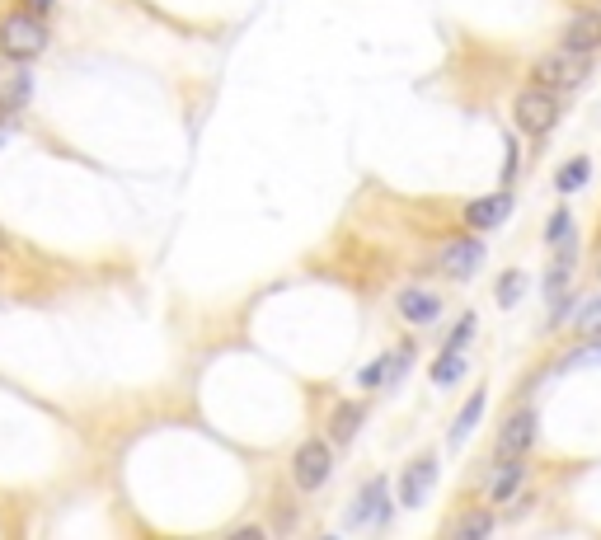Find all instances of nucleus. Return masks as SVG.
Listing matches in <instances>:
<instances>
[{"label":"nucleus","mask_w":601,"mask_h":540,"mask_svg":"<svg viewBox=\"0 0 601 540\" xmlns=\"http://www.w3.org/2000/svg\"><path fill=\"white\" fill-rule=\"evenodd\" d=\"M47 52V24L33 10H15V15L0 19V57L15 66H29Z\"/></svg>","instance_id":"1"},{"label":"nucleus","mask_w":601,"mask_h":540,"mask_svg":"<svg viewBox=\"0 0 601 540\" xmlns=\"http://www.w3.org/2000/svg\"><path fill=\"white\" fill-rule=\"evenodd\" d=\"M587 71H592V57L587 52H573V47H559V52H550V57H540L536 62V71H531V80L536 85H545L550 94H569V90H578L587 80Z\"/></svg>","instance_id":"2"},{"label":"nucleus","mask_w":601,"mask_h":540,"mask_svg":"<svg viewBox=\"0 0 601 540\" xmlns=\"http://www.w3.org/2000/svg\"><path fill=\"white\" fill-rule=\"evenodd\" d=\"M512 113H517V127H522L526 137H550L559 123V94H550L545 85H531V90L517 94V104H512Z\"/></svg>","instance_id":"3"},{"label":"nucleus","mask_w":601,"mask_h":540,"mask_svg":"<svg viewBox=\"0 0 601 540\" xmlns=\"http://www.w3.org/2000/svg\"><path fill=\"white\" fill-rule=\"evenodd\" d=\"M329 470H334V451H329V442H301L292 456V479H296V489L301 494H315L324 479H329Z\"/></svg>","instance_id":"4"},{"label":"nucleus","mask_w":601,"mask_h":540,"mask_svg":"<svg viewBox=\"0 0 601 540\" xmlns=\"http://www.w3.org/2000/svg\"><path fill=\"white\" fill-rule=\"evenodd\" d=\"M536 447V409H517V414L503 418V428L494 437V456H508V461H526Z\"/></svg>","instance_id":"5"},{"label":"nucleus","mask_w":601,"mask_h":540,"mask_svg":"<svg viewBox=\"0 0 601 540\" xmlns=\"http://www.w3.org/2000/svg\"><path fill=\"white\" fill-rule=\"evenodd\" d=\"M479 259H484V245H479V240H470V235H461V240H451V245L437 254V268H442L447 278L465 282L479 268Z\"/></svg>","instance_id":"6"},{"label":"nucleus","mask_w":601,"mask_h":540,"mask_svg":"<svg viewBox=\"0 0 601 540\" xmlns=\"http://www.w3.org/2000/svg\"><path fill=\"white\" fill-rule=\"evenodd\" d=\"M559 47H573V52H587V57H592L601 47V10H592V5H587V10H573Z\"/></svg>","instance_id":"7"},{"label":"nucleus","mask_w":601,"mask_h":540,"mask_svg":"<svg viewBox=\"0 0 601 540\" xmlns=\"http://www.w3.org/2000/svg\"><path fill=\"white\" fill-rule=\"evenodd\" d=\"M432 484H437V461H432V456H418V461L404 470V479H400V503H404V508H418V503L428 498Z\"/></svg>","instance_id":"8"},{"label":"nucleus","mask_w":601,"mask_h":540,"mask_svg":"<svg viewBox=\"0 0 601 540\" xmlns=\"http://www.w3.org/2000/svg\"><path fill=\"white\" fill-rule=\"evenodd\" d=\"M442 315V296L428 292V287H409L400 292V320L404 324H432Z\"/></svg>","instance_id":"9"},{"label":"nucleus","mask_w":601,"mask_h":540,"mask_svg":"<svg viewBox=\"0 0 601 540\" xmlns=\"http://www.w3.org/2000/svg\"><path fill=\"white\" fill-rule=\"evenodd\" d=\"M508 207H512L508 193H489V198L465 202V221H470V231H494L498 221L508 216Z\"/></svg>","instance_id":"10"},{"label":"nucleus","mask_w":601,"mask_h":540,"mask_svg":"<svg viewBox=\"0 0 601 540\" xmlns=\"http://www.w3.org/2000/svg\"><path fill=\"white\" fill-rule=\"evenodd\" d=\"M522 475H526V465H522V461H508V456H498V465L489 470V479H484V494L494 498V503H508V498L517 494Z\"/></svg>","instance_id":"11"},{"label":"nucleus","mask_w":601,"mask_h":540,"mask_svg":"<svg viewBox=\"0 0 601 540\" xmlns=\"http://www.w3.org/2000/svg\"><path fill=\"white\" fill-rule=\"evenodd\" d=\"M357 526H386V479H371L362 489V508L353 512Z\"/></svg>","instance_id":"12"},{"label":"nucleus","mask_w":601,"mask_h":540,"mask_svg":"<svg viewBox=\"0 0 601 540\" xmlns=\"http://www.w3.org/2000/svg\"><path fill=\"white\" fill-rule=\"evenodd\" d=\"M362 418H367V409H362L357 400H343L339 409H334V418H329V432H334V442H339V447L357 437V428H362Z\"/></svg>","instance_id":"13"},{"label":"nucleus","mask_w":601,"mask_h":540,"mask_svg":"<svg viewBox=\"0 0 601 540\" xmlns=\"http://www.w3.org/2000/svg\"><path fill=\"white\" fill-rule=\"evenodd\" d=\"M489 531H494V512L489 508H470L451 522V536L456 540H479V536H489Z\"/></svg>","instance_id":"14"},{"label":"nucleus","mask_w":601,"mask_h":540,"mask_svg":"<svg viewBox=\"0 0 601 540\" xmlns=\"http://www.w3.org/2000/svg\"><path fill=\"white\" fill-rule=\"evenodd\" d=\"M479 414H484V390H475V395H470V400L461 404V414H456V423H451V447H461L465 437L475 432Z\"/></svg>","instance_id":"15"},{"label":"nucleus","mask_w":601,"mask_h":540,"mask_svg":"<svg viewBox=\"0 0 601 540\" xmlns=\"http://www.w3.org/2000/svg\"><path fill=\"white\" fill-rule=\"evenodd\" d=\"M33 99V80H29V71H19V76H10L5 85H0V108H24Z\"/></svg>","instance_id":"16"},{"label":"nucleus","mask_w":601,"mask_h":540,"mask_svg":"<svg viewBox=\"0 0 601 540\" xmlns=\"http://www.w3.org/2000/svg\"><path fill=\"white\" fill-rule=\"evenodd\" d=\"M587 174H592V160H587V155L569 160V170H559V193H578V188L587 184Z\"/></svg>","instance_id":"17"},{"label":"nucleus","mask_w":601,"mask_h":540,"mask_svg":"<svg viewBox=\"0 0 601 540\" xmlns=\"http://www.w3.org/2000/svg\"><path fill=\"white\" fill-rule=\"evenodd\" d=\"M578 334L583 339H601V296H592L583 306V315H578Z\"/></svg>","instance_id":"18"},{"label":"nucleus","mask_w":601,"mask_h":540,"mask_svg":"<svg viewBox=\"0 0 601 540\" xmlns=\"http://www.w3.org/2000/svg\"><path fill=\"white\" fill-rule=\"evenodd\" d=\"M461 371H465L461 353H447V357H437V362H432V381H437V386H447V381H456Z\"/></svg>","instance_id":"19"},{"label":"nucleus","mask_w":601,"mask_h":540,"mask_svg":"<svg viewBox=\"0 0 601 540\" xmlns=\"http://www.w3.org/2000/svg\"><path fill=\"white\" fill-rule=\"evenodd\" d=\"M526 278L512 268V273H503V282H498V306H517V296H522Z\"/></svg>","instance_id":"20"},{"label":"nucleus","mask_w":601,"mask_h":540,"mask_svg":"<svg viewBox=\"0 0 601 540\" xmlns=\"http://www.w3.org/2000/svg\"><path fill=\"white\" fill-rule=\"evenodd\" d=\"M569 207H559L555 216H550V226H545V240H550V245H564V235H569Z\"/></svg>","instance_id":"21"},{"label":"nucleus","mask_w":601,"mask_h":540,"mask_svg":"<svg viewBox=\"0 0 601 540\" xmlns=\"http://www.w3.org/2000/svg\"><path fill=\"white\" fill-rule=\"evenodd\" d=\"M470 334H475V315H465V320H461V329H456V334L447 339V353H461Z\"/></svg>","instance_id":"22"},{"label":"nucleus","mask_w":601,"mask_h":540,"mask_svg":"<svg viewBox=\"0 0 601 540\" xmlns=\"http://www.w3.org/2000/svg\"><path fill=\"white\" fill-rule=\"evenodd\" d=\"M583 362H601V339L587 343V348H578L573 357H564V367H583Z\"/></svg>","instance_id":"23"},{"label":"nucleus","mask_w":601,"mask_h":540,"mask_svg":"<svg viewBox=\"0 0 601 540\" xmlns=\"http://www.w3.org/2000/svg\"><path fill=\"white\" fill-rule=\"evenodd\" d=\"M52 5H57V0H24V10H33V15H47Z\"/></svg>","instance_id":"24"},{"label":"nucleus","mask_w":601,"mask_h":540,"mask_svg":"<svg viewBox=\"0 0 601 540\" xmlns=\"http://www.w3.org/2000/svg\"><path fill=\"white\" fill-rule=\"evenodd\" d=\"M0 249H5V231H0Z\"/></svg>","instance_id":"25"},{"label":"nucleus","mask_w":601,"mask_h":540,"mask_svg":"<svg viewBox=\"0 0 601 540\" xmlns=\"http://www.w3.org/2000/svg\"><path fill=\"white\" fill-rule=\"evenodd\" d=\"M597 278H601V259H597Z\"/></svg>","instance_id":"26"}]
</instances>
